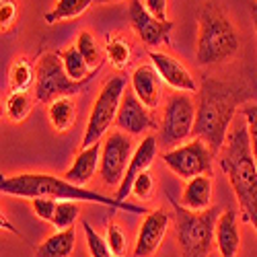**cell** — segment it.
Segmentation results:
<instances>
[{
    "instance_id": "obj_34",
    "label": "cell",
    "mask_w": 257,
    "mask_h": 257,
    "mask_svg": "<svg viewBox=\"0 0 257 257\" xmlns=\"http://www.w3.org/2000/svg\"><path fill=\"white\" fill-rule=\"evenodd\" d=\"M17 19V5L13 0H3L0 5V27H3V33L9 31Z\"/></svg>"
},
{
    "instance_id": "obj_6",
    "label": "cell",
    "mask_w": 257,
    "mask_h": 257,
    "mask_svg": "<svg viewBox=\"0 0 257 257\" xmlns=\"http://www.w3.org/2000/svg\"><path fill=\"white\" fill-rule=\"evenodd\" d=\"M125 84H127L125 76H113L103 84L101 93L97 95V99L93 103V111L89 115L80 148H87V146H93L95 142H101L103 134L109 130L111 123L117 119L121 99L125 93Z\"/></svg>"
},
{
    "instance_id": "obj_5",
    "label": "cell",
    "mask_w": 257,
    "mask_h": 257,
    "mask_svg": "<svg viewBox=\"0 0 257 257\" xmlns=\"http://www.w3.org/2000/svg\"><path fill=\"white\" fill-rule=\"evenodd\" d=\"M169 202L175 212V237L181 257H208L216 243V222L222 212L214 206L194 212L173 198H169Z\"/></svg>"
},
{
    "instance_id": "obj_23",
    "label": "cell",
    "mask_w": 257,
    "mask_h": 257,
    "mask_svg": "<svg viewBox=\"0 0 257 257\" xmlns=\"http://www.w3.org/2000/svg\"><path fill=\"white\" fill-rule=\"evenodd\" d=\"M95 0H58L52 11L46 13V23H60V21H68L80 17L84 11H89Z\"/></svg>"
},
{
    "instance_id": "obj_12",
    "label": "cell",
    "mask_w": 257,
    "mask_h": 257,
    "mask_svg": "<svg viewBox=\"0 0 257 257\" xmlns=\"http://www.w3.org/2000/svg\"><path fill=\"white\" fill-rule=\"evenodd\" d=\"M115 123H117V127L121 132L130 134V136H138V134H144L146 130L157 127L155 115L148 111V107L136 97L134 91H125L123 93L121 107H119Z\"/></svg>"
},
{
    "instance_id": "obj_20",
    "label": "cell",
    "mask_w": 257,
    "mask_h": 257,
    "mask_svg": "<svg viewBox=\"0 0 257 257\" xmlns=\"http://www.w3.org/2000/svg\"><path fill=\"white\" fill-rule=\"evenodd\" d=\"M76 243V230L66 228V230H58L41 243L35 249V257H70L74 251Z\"/></svg>"
},
{
    "instance_id": "obj_29",
    "label": "cell",
    "mask_w": 257,
    "mask_h": 257,
    "mask_svg": "<svg viewBox=\"0 0 257 257\" xmlns=\"http://www.w3.org/2000/svg\"><path fill=\"white\" fill-rule=\"evenodd\" d=\"M105 241H107V247L113 253V257H123L127 253V237L119 224L115 222H109L107 224V230H105Z\"/></svg>"
},
{
    "instance_id": "obj_13",
    "label": "cell",
    "mask_w": 257,
    "mask_h": 257,
    "mask_svg": "<svg viewBox=\"0 0 257 257\" xmlns=\"http://www.w3.org/2000/svg\"><path fill=\"white\" fill-rule=\"evenodd\" d=\"M157 153H159V142L155 136H144V140L136 146V151L130 159V165H127L125 169V175L119 183V189H117V194L115 198L119 202H125L127 196L132 194V189H134V183L138 179L140 173H144V171H148V167L153 165V161L157 159Z\"/></svg>"
},
{
    "instance_id": "obj_10",
    "label": "cell",
    "mask_w": 257,
    "mask_h": 257,
    "mask_svg": "<svg viewBox=\"0 0 257 257\" xmlns=\"http://www.w3.org/2000/svg\"><path fill=\"white\" fill-rule=\"evenodd\" d=\"M130 159H132L130 134H125L121 130L109 134L103 142V157H101V167H99L101 181L107 187L119 185L125 175L127 165H130Z\"/></svg>"
},
{
    "instance_id": "obj_11",
    "label": "cell",
    "mask_w": 257,
    "mask_h": 257,
    "mask_svg": "<svg viewBox=\"0 0 257 257\" xmlns=\"http://www.w3.org/2000/svg\"><path fill=\"white\" fill-rule=\"evenodd\" d=\"M127 17L134 31L138 33L140 41L146 48H157L171 44V31H173V21H159L146 11L142 0H130Z\"/></svg>"
},
{
    "instance_id": "obj_16",
    "label": "cell",
    "mask_w": 257,
    "mask_h": 257,
    "mask_svg": "<svg viewBox=\"0 0 257 257\" xmlns=\"http://www.w3.org/2000/svg\"><path fill=\"white\" fill-rule=\"evenodd\" d=\"M216 247L220 257H237L241 247L239 214L234 208H226L216 222Z\"/></svg>"
},
{
    "instance_id": "obj_8",
    "label": "cell",
    "mask_w": 257,
    "mask_h": 257,
    "mask_svg": "<svg viewBox=\"0 0 257 257\" xmlns=\"http://www.w3.org/2000/svg\"><path fill=\"white\" fill-rule=\"evenodd\" d=\"M212 148L202 140L196 138L191 142L179 144L163 155L165 165L173 171L181 179H194L198 175H210L212 173Z\"/></svg>"
},
{
    "instance_id": "obj_9",
    "label": "cell",
    "mask_w": 257,
    "mask_h": 257,
    "mask_svg": "<svg viewBox=\"0 0 257 257\" xmlns=\"http://www.w3.org/2000/svg\"><path fill=\"white\" fill-rule=\"evenodd\" d=\"M196 111L198 107L187 93H177L167 101L165 115L161 123V142L173 146L194 134L196 125Z\"/></svg>"
},
{
    "instance_id": "obj_18",
    "label": "cell",
    "mask_w": 257,
    "mask_h": 257,
    "mask_svg": "<svg viewBox=\"0 0 257 257\" xmlns=\"http://www.w3.org/2000/svg\"><path fill=\"white\" fill-rule=\"evenodd\" d=\"M101 148L103 142H95L93 146L80 148V153L76 155L72 167L64 173V179H68L74 185L84 187L95 175V171L101 167Z\"/></svg>"
},
{
    "instance_id": "obj_33",
    "label": "cell",
    "mask_w": 257,
    "mask_h": 257,
    "mask_svg": "<svg viewBox=\"0 0 257 257\" xmlns=\"http://www.w3.org/2000/svg\"><path fill=\"white\" fill-rule=\"evenodd\" d=\"M132 194L138 198V200H151L153 194H155V177L151 171H144V173L138 175L136 183H134V189H132Z\"/></svg>"
},
{
    "instance_id": "obj_21",
    "label": "cell",
    "mask_w": 257,
    "mask_h": 257,
    "mask_svg": "<svg viewBox=\"0 0 257 257\" xmlns=\"http://www.w3.org/2000/svg\"><path fill=\"white\" fill-rule=\"evenodd\" d=\"M48 117L54 130L66 132L74 125L76 119V103L72 97H60L48 105Z\"/></svg>"
},
{
    "instance_id": "obj_19",
    "label": "cell",
    "mask_w": 257,
    "mask_h": 257,
    "mask_svg": "<svg viewBox=\"0 0 257 257\" xmlns=\"http://www.w3.org/2000/svg\"><path fill=\"white\" fill-rule=\"evenodd\" d=\"M181 204L187 210L202 212L212 208V177L210 175H198L189 179L183 187V198Z\"/></svg>"
},
{
    "instance_id": "obj_27",
    "label": "cell",
    "mask_w": 257,
    "mask_h": 257,
    "mask_svg": "<svg viewBox=\"0 0 257 257\" xmlns=\"http://www.w3.org/2000/svg\"><path fill=\"white\" fill-rule=\"evenodd\" d=\"M7 117L11 121H23L31 111V99L27 93H11L7 97Z\"/></svg>"
},
{
    "instance_id": "obj_24",
    "label": "cell",
    "mask_w": 257,
    "mask_h": 257,
    "mask_svg": "<svg viewBox=\"0 0 257 257\" xmlns=\"http://www.w3.org/2000/svg\"><path fill=\"white\" fill-rule=\"evenodd\" d=\"M35 78V68L27 58H17L9 70V84L13 93H27Z\"/></svg>"
},
{
    "instance_id": "obj_15",
    "label": "cell",
    "mask_w": 257,
    "mask_h": 257,
    "mask_svg": "<svg viewBox=\"0 0 257 257\" xmlns=\"http://www.w3.org/2000/svg\"><path fill=\"white\" fill-rule=\"evenodd\" d=\"M169 228V214L163 210H153L146 214L140 224V232L134 247V257H153L161 247V241Z\"/></svg>"
},
{
    "instance_id": "obj_32",
    "label": "cell",
    "mask_w": 257,
    "mask_h": 257,
    "mask_svg": "<svg viewBox=\"0 0 257 257\" xmlns=\"http://www.w3.org/2000/svg\"><path fill=\"white\" fill-rule=\"evenodd\" d=\"M58 208V200L48 198V196H41V198H33V214L37 218L52 222L54 220V214Z\"/></svg>"
},
{
    "instance_id": "obj_2",
    "label": "cell",
    "mask_w": 257,
    "mask_h": 257,
    "mask_svg": "<svg viewBox=\"0 0 257 257\" xmlns=\"http://www.w3.org/2000/svg\"><path fill=\"white\" fill-rule=\"evenodd\" d=\"M220 167L237 196L243 220L257 232V165L251 151L247 121H234L220 151Z\"/></svg>"
},
{
    "instance_id": "obj_1",
    "label": "cell",
    "mask_w": 257,
    "mask_h": 257,
    "mask_svg": "<svg viewBox=\"0 0 257 257\" xmlns=\"http://www.w3.org/2000/svg\"><path fill=\"white\" fill-rule=\"evenodd\" d=\"M249 99H253V93L243 84L214 80L210 76L202 80V89L198 91L194 134L212 148L214 155L222 151L226 136L230 132L228 127L234 119V111Z\"/></svg>"
},
{
    "instance_id": "obj_7",
    "label": "cell",
    "mask_w": 257,
    "mask_h": 257,
    "mask_svg": "<svg viewBox=\"0 0 257 257\" xmlns=\"http://www.w3.org/2000/svg\"><path fill=\"white\" fill-rule=\"evenodd\" d=\"M93 78L87 80H72L66 70L60 54L46 52L37 62V84H35V99L39 103H52L60 97H72L78 91H82Z\"/></svg>"
},
{
    "instance_id": "obj_28",
    "label": "cell",
    "mask_w": 257,
    "mask_h": 257,
    "mask_svg": "<svg viewBox=\"0 0 257 257\" xmlns=\"http://www.w3.org/2000/svg\"><path fill=\"white\" fill-rule=\"evenodd\" d=\"M78 214H80V208H78L76 202H58V208H56L52 224L58 230L72 228L74 222H76V218H78Z\"/></svg>"
},
{
    "instance_id": "obj_31",
    "label": "cell",
    "mask_w": 257,
    "mask_h": 257,
    "mask_svg": "<svg viewBox=\"0 0 257 257\" xmlns=\"http://www.w3.org/2000/svg\"><path fill=\"white\" fill-rule=\"evenodd\" d=\"M247 127H249V136H251V151H253V159L257 165V103H245L241 109Z\"/></svg>"
},
{
    "instance_id": "obj_25",
    "label": "cell",
    "mask_w": 257,
    "mask_h": 257,
    "mask_svg": "<svg viewBox=\"0 0 257 257\" xmlns=\"http://www.w3.org/2000/svg\"><path fill=\"white\" fill-rule=\"evenodd\" d=\"M105 56L115 70H123L132 58V48L121 35H111L105 46Z\"/></svg>"
},
{
    "instance_id": "obj_3",
    "label": "cell",
    "mask_w": 257,
    "mask_h": 257,
    "mask_svg": "<svg viewBox=\"0 0 257 257\" xmlns=\"http://www.w3.org/2000/svg\"><path fill=\"white\" fill-rule=\"evenodd\" d=\"M0 191H3L5 196H15V198H31L33 200V198L48 196V198L62 200V202H95V204H103L107 208H117V210H125L132 214H148V210L142 206L119 202L117 198H107V196L91 191L87 187L74 185L64 177H56V175H48V173H21V175L3 177V181H0Z\"/></svg>"
},
{
    "instance_id": "obj_36",
    "label": "cell",
    "mask_w": 257,
    "mask_h": 257,
    "mask_svg": "<svg viewBox=\"0 0 257 257\" xmlns=\"http://www.w3.org/2000/svg\"><path fill=\"white\" fill-rule=\"evenodd\" d=\"M253 25H255V33H257V0H255V3H253Z\"/></svg>"
},
{
    "instance_id": "obj_22",
    "label": "cell",
    "mask_w": 257,
    "mask_h": 257,
    "mask_svg": "<svg viewBox=\"0 0 257 257\" xmlns=\"http://www.w3.org/2000/svg\"><path fill=\"white\" fill-rule=\"evenodd\" d=\"M60 58H62V64H64V70H66V74L72 80H76V82L87 80V78H95V74L99 72V70H91L89 68L87 60L80 56V52L76 50V46L60 52Z\"/></svg>"
},
{
    "instance_id": "obj_37",
    "label": "cell",
    "mask_w": 257,
    "mask_h": 257,
    "mask_svg": "<svg viewBox=\"0 0 257 257\" xmlns=\"http://www.w3.org/2000/svg\"><path fill=\"white\" fill-rule=\"evenodd\" d=\"M97 5H109V3H119V0H95Z\"/></svg>"
},
{
    "instance_id": "obj_14",
    "label": "cell",
    "mask_w": 257,
    "mask_h": 257,
    "mask_svg": "<svg viewBox=\"0 0 257 257\" xmlns=\"http://www.w3.org/2000/svg\"><path fill=\"white\" fill-rule=\"evenodd\" d=\"M148 58L153 60V66L157 68L159 76L169 84V87H173L179 93H198L196 78L191 76V72L177 58L163 54V52H151Z\"/></svg>"
},
{
    "instance_id": "obj_30",
    "label": "cell",
    "mask_w": 257,
    "mask_h": 257,
    "mask_svg": "<svg viewBox=\"0 0 257 257\" xmlns=\"http://www.w3.org/2000/svg\"><path fill=\"white\" fill-rule=\"evenodd\" d=\"M82 228H84V237H87V249H89V255L91 257H113V253L109 251V247H107L105 237H101V234L87 220L82 222Z\"/></svg>"
},
{
    "instance_id": "obj_35",
    "label": "cell",
    "mask_w": 257,
    "mask_h": 257,
    "mask_svg": "<svg viewBox=\"0 0 257 257\" xmlns=\"http://www.w3.org/2000/svg\"><path fill=\"white\" fill-rule=\"evenodd\" d=\"M144 7L159 21H169L167 19V0H144Z\"/></svg>"
},
{
    "instance_id": "obj_4",
    "label": "cell",
    "mask_w": 257,
    "mask_h": 257,
    "mask_svg": "<svg viewBox=\"0 0 257 257\" xmlns=\"http://www.w3.org/2000/svg\"><path fill=\"white\" fill-rule=\"evenodd\" d=\"M239 52V33L220 5L204 3L198 9V46L196 60L200 66L228 62Z\"/></svg>"
},
{
    "instance_id": "obj_17",
    "label": "cell",
    "mask_w": 257,
    "mask_h": 257,
    "mask_svg": "<svg viewBox=\"0 0 257 257\" xmlns=\"http://www.w3.org/2000/svg\"><path fill=\"white\" fill-rule=\"evenodd\" d=\"M161 76L153 64H142L132 74V91L136 97L148 107V109H157L161 101Z\"/></svg>"
},
{
    "instance_id": "obj_26",
    "label": "cell",
    "mask_w": 257,
    "mask_h": 257,
    "mask_svg": "<svg viewBox=\"0 0 257 257\" xmlns=\"http://www.w3.org/2000/svg\"><path fill=\"white\" fill-rule=\"evenodd\" d=\"M76 50L80 52V56L87 60L91 70H99L103 64V52L99 48V44L95 41L91 31H80L76 37Z\"/></svg>"
}]
</instances>
